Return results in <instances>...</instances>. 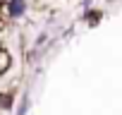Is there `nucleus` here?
Listing matches in <instances>:
<instances>
[{
	"label": "nucleus",
	"instance_id": "f257e3e1",
	"mask_svg": "<svg viewBox=\"0 0 122 115\" xmlns=\"http://www.w3.org/2000/svg\"><path fill=\"white\" fill-rule=\"evenodd\" d=\"M29 10V0H10V3H3V15L5 19H22Z\"/></svg>",
	"mask_w": 122,
	"mask_h": 115
},
{
	"label": "nucleus",
	"instance_id": "f03ea898",
	"mask_svg": "<svg viewBox=\"0 0 122 115\" xmlns=\"http://www.w3.org/2000/svg\"><path fill=\"white\" fill-rule=\"evenodd\" d=\"M12 63H15L12 50H10V48H5V46H0V77H5V74L10 72Z\"/></svg>",
	"mask_w": 122,
	"mask_h": 115
},
{
	"label": "nucleus",
	"instance_id": "7ed1b4c3",
	"mask_svg": "<svg viewBox=\"0 0 122 115\" xmlns=\"http://www.w3.org/2000/svg\"><path fill=\"white\" fill-rule=\"evenodd\" d=\"M101 17H103V12L101 10H86L84 12V19H89V24L93 26V24H98L101 22Z\"/></svg>",
	"mask_w": 122,
	"mask_h": 115
},
{
	"label": "nucleus",
	"instance_id": "20e7f679",
	"mask_svg": "<svg viewBox=\"0 0 122 115\" xmlns=\"http://www.w3.org/2000/svg\"><path fill=\"white\" fill-rule=\"evenodd\" d=\"M26 110H29V96H22V108L17 110V115H24Z\"/></svg>",
	"mask_w": 122,
	"mask_h": 115
}]
</instances>
